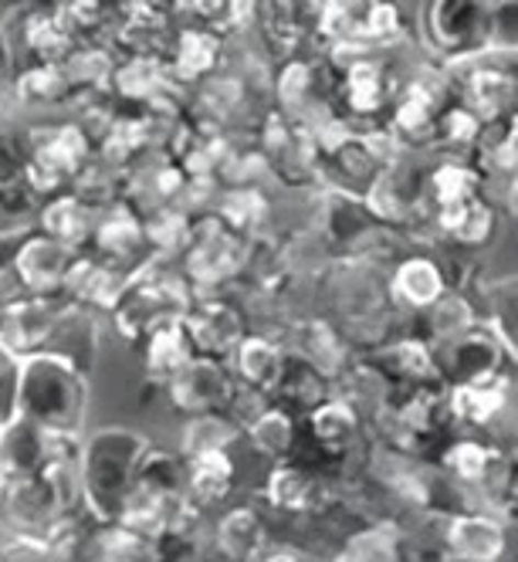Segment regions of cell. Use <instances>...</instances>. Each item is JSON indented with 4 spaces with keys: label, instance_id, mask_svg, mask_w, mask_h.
<instances>
[{
    "label": "cell",
    "instance_id": "obj_35",
    "mask_svg": "<svg viewBox=\"0 0 518 562\" xmlns=\"http://www.w3.org/2000/svg\"><path fill=\"white\" fill-rule=\"evenodd\" d=\"M133 492L156 498L164 505H190L187 502V464H183V458L149 445L146 454L139 458Z\"/></svg>",
    "mask_w": 518,
    "mask_h": 562
},
{
    "label": "cell",
    "instance_id": "obj_29",
    "mask_svg": "<svg viewBox=\"0 0 518 562\" xmlns=\"http://www.w3.org/2000/svg\"><path fill=\"white\" fill-rule=\"evenodd\" d=\"M505 458L508 454L498 451L492 440L461 437L444 448L441 461H437V471H441L444 477H451L461 492H482V485L498 471V464Z\"/></svg>",
    "mask_w": 518,
    "mask_h": 562
},
{
    "label": "cell",
    "instance_id": "obj_11",
    "mask_svg": "<svg viewBox=\"0 0 518 562\" xmlns=\"http://www.w3.org/2000/svg\"><path fill=\"white\" fill-rule=\"evenodd\" d=\"M261 164L292 187L318 183V143L282 112H268L261 119Z\"/></svg>",
    "mask_w": 518,
    "mask_h": 562
},
{
    "label": "cell",
    "instance_id": "obj_33",
    "mask_svg": "<svg viewBox=\"0 0 518 562\" xmlns=\"http://www.w3.org/2000/svg\"><path fill=\"white\" fill-rule=\"evenodd\" d=\"M511 404V383L508 376H495L471 386L448 390V411L454 424L464 427H492Z\"/></svg>",
    "mask_w": 518,
    "mask_h": 562
},
{
    "label": "cell",
    "instance_id": "obj_10",
    "mask_svg": "<svg viewBox=\"0 0 518 562\" xmlns=\"http://www.w3.org/2000/svg\"><path fill=\"white\" fill-rule=\"evenodd\" d=\"M451 102L444 75H417L407 86L396 89L393 102H390V136L401 143L404 149H420L430 146L433 139V126L441 109Z\"/></svg>",
    "mask_w": 518,
    "mask_h": 562
},
{
    "label": "cell",
    "instance_id": "obj_41",
    "mask_svg": "<svg viewBox=\"0 0 518 562\" xmlns=\"http://www.w3.org/2000/svg\"><path fill=\"white\" fill-rule=\"evenodd\" d=\"M248 440L255 445L258 454L271 458L274 464L292 461L299 454V417L282 411V407H268L245 427Z\"/></svg>",
    "mask_w": 518,
    "mask_h": 562
},
{
    "label": "cell",
    "instance_id": "obj_4",
    "mask_svg": "<svg viewBox=\"0 0 518 562\" xmlns=\"http://www.w3.org/2000/svg\"><path fill=\"white\" fill-rule=\"evenodd\" d=\"M444 86L451 102L482 119V126L502 123L515 115V55L485 52L454 61L444 71Z\"/></svg>",
    "mask_w": 518,
    "mask_h": 562
},
{
    "label": "cell",
    "instance_id": "obj_44",
    "mask_svg": "<svg viewBox=\"0 0 518 562\" xmlns=\"http://www.w3.org/2000/svg\"><path fill=\"white\" fill-rule=\"evenodd\" d=\"M214 214H217L227 227H234L237 234L251 240V237L264 227L271 207H268V200H264L261 190H255V187H230V190L224 193V200L217 204Z\"/></svg>",
    "mask_w": 518,
    "mask_h": 562
},
{
    "label": "cell",
    "instance_id": "obj_39",
    "mask_svg": "<svg viewBox=\"0 0 518 562\" xmlns=\"http://www.w3.org/2000/svg\"><path fill=\"white\" fill-rule=\"evenodd\" d=\"M430 221L448 240H454V245L477 248V245H485V240L492 237V231H495V207L488 204L485 196H474V200H464V204L433 211Z\"/></svg>",
    "mask_w": 518,
    "mask_h": 562
},
{
    "label": "cell",
    "instance_id": "obj_26",
    "mask_svg": "<svg viewBox=\"0 0 518 562\" xmlns=\"http://www.w3.org/2000/svg\"><path fill=\"white\" fill-rule=\"evenodd\" d=\"M292 356L305 359L312 370L323 373L329 383L342 376V370L352 363L349 339L339 326L326 323V318H305L292 329Z\"/></svg>",
    "mask_w": 518,
    "mask_h": 562
},
{
    "label": "cell",
    "instance_id": "obj_43",
    "mask_svg": "<svg viewBox=\"0 0 518 562\" xmlns=\"http://www.w3.org/2000/svg\"><path fill=\"white\" fill-rule=\"evenodd\" d=\"M68 193L78 196L89 211L102 214L112 204L123 200V173H115L112 167H105L102 159H92L82 170L75 173V180L68 183Z\"/></svg>",
    "mask_w": 518,
    "mask_h": 562
},
{
    "label": "cell",
    "instance_id": "obj_15",
    "mask_svg": "<svg viewBox=\"0 0 518 562\" xmlns=\"http://www.w3.org/2000/svg\"><path fill=\"white\" fill-rule=\"evenodd\" d=\"M68 299L65 295H27L21 302L4 305V318H0V349L11 359L31 356L37 349H45L48 336L61 323Z\"/></svg>",
    "mask_w": 518,
    "mask_h": 562
},
{
    "label": "cell",
    "instance_id": "obj_50",
    "mask_svg": "<svg viewBox=\"0 0 518 562\" xmlns=\"http://www.w3.org/2000/svg\"><path fill=\"white\" fill-rule=\"evenodd\" d=\"M11 92H14V48L8 31H0V109H4Z\"/></svg>",
    "mask_w": 518,
    "mask_h": 562
},
{
    "label": "cell",
    "instance_id": "obj_1",
    "mask_svg": "<svg viewBox=\"0 0 518 562\" xmlns=\"http://www.w3.org/2000/svg\"><path fill=\"white\" fill-rule=\"evenodd\" d=\"M89 383L78 359L37 349L14 359V414L58 440H82Z\"/></svg>",
    "mask_w": 518,
    "mask_h": 562
},
{
    "label": "cell",
    "instance_id": "obj_27",
    "mask_svg": "<svg viewBox=\"0 0 518 562\" xmlns=\"http://www.w3.org/2000/svg\"><path fill=\"white\" fill-rule=\"evenodd\" d=\"M173 89H180V86L173 82L167 58H115V71H112L109 92L119 102H130L136 109H146V105L159 102Z\"/></svg>",
    "mask_w": 518,
    "mask_h": 562
},
{
    "label": "cell",
    "instance_id": "obj_8",
    "mask_svg": "<svg viewBox=\"0 0 518 562\" xmlns=\"http://www.w3.org/2000/svg\"><path fill=\"white\" fill-rule=\"evenodd\" d=\"M492 11L495 4H474V0L427 4L420 14L427 48L448 65L492 52Z\"/></svg>",
    "mask_w": 518,
    "mask_h": 562
},
{
    "label": "cell",
    "instance_id": "obj_49",
    "mask_svg": "<svg viewBox=\"0 0 518 562\" xmlns=\"http://www.w3.org/2000/svg\"><path fill=\"white\" fill-rule=\"evenodd\" d=\"M24 167H27L24 133H18L11 119L0 115V187L24 180Z\"/></svg>",
    "mask_w": 518,
    "mask_h": 562
},
{
    "label": "cell",
    "instance_id": "obj_38",
    "mask_svg": "<svg viewBox=\"0 0 518 562\" xmlns=\"http://www.w3.org/2000/svg\"><path fill=\"white\" fill-rule=\"evenodd\" d=\"M230 367H234L237 380H241V386L271 393V386L278 383V373L285 367V346L278 339L248 333L230 352Z\"/></svg>",
    "mask_w": 518,
    "mask_h": 562
},
{
    "label": "cell",
    "instance_id": "obj_32",
    "mask_svg": "<svg viewBox=\"0 0 518 562\" xmlns=\"http://www.w3.org/2000/svg\"><path fill=\"white\" fill-rule=\"evenodd\" d=\"M329 396H333V383L318 370H312L305 359L285 352V367H282V373H278V383L268 393L271 404L299 417V414L315 411Z\"/></svg>",
    "mask_w": 518,
    "mask_h": 562
},
{
    "label": "cell",
    "instance_id": "obj_37",
    "mask_svg": "<svg viewBox=\"0 0 518 562\" xmlns=\"http://www.w3.org/2000/svg\"><path fill=\"white\" fill-rule=\"evenodd\" d=\"M187 464V502L201 512L211 505H221L237 481V464L230 458V451H207L196 454Z\"/></svg>",
    "mask_w": 518,
    "mask_h": 562
},
{
    "label": "cell",
    "instance_id": "obj_7",
    "mask_svg": "<svg viewBox=\"0 0 518 562\" xmlns=\"http://www.w3.org/2000/svg\"><path fill=\"white\" fill-rule=\"evenodd\" d=\"M71 471L75 464H61L45 474L0 481V518H4L18 536L45 539L68 508L65 481Z\"/></svg>",
    "mask_w": 518,
    "mask_h": 562
},
{
    "label": "cell",
    "instance_id": "obj_20",
    "mask_svg": "<svg viewBox=\"0 0 518 562\" xmlns=\"http://www.w3.org/2000/svg\"><path fill=\"white\" fill-rule=\"evenodd\" d=\"M227 52V37L211 27L187 24L173 31V42L167 48V65L177 86H204L207 78L221 71V58Z\"/></svg>",
    "mask_w": 518,
    "mask_h": 562
},
{
    "label": "cell",
    "instance_id": "obj_24",
    "mask_svg": "<svg viewBox=\"0 0 518 562\" xmlns=\"http://www.w3.org/2000/svg\"><path fill=\"white\" fill-rule=\"evenodd\" d=\"M448 274L441 261L430 255H407L393 265L386 278V295L396 308L404 312H427L437 299L448 295Z\"/></svg>",
    "mask_w": 518,
    "mask_h": 562
},
{
    "label": "cell",
    "instance_id": "obj_46",
    "mask_svg": "<svg viewBox=\"0 0 518 562\" xmlns=\"http://www.w3.org/2000/svg\"><path fill=\"white\" fill-rule=\"evenodd\" d=\"M482 119L471 115L464 105L458 102H448L441 109V115H437V126H433V139L430 146H441L448 149V156H461L468 149H474L477 136H482Z\"/></svg>",
    "mask_w": 518,
    "mask_h": 562
},
{
    "label": "cell",
    "instance_id": "obj_3",
    "mask_svg": "<svg viewBox=\"0 0 518 562\" xmlns=\"http://www.w3.org/2000/svg\"><path fill=\"white\" fill-rule=\"evenodd\" d=\"M251 240L227 227L217 214L193 217L187 240H183V281L193 285V295H211L214 289L227 285L248 265Z\"/></svg>",
    "mask_w": 518,
    "mask_h": 562
},
{
    "label": "cell",
    "instance_id": "obj_30",
    "mask_svg": "<svg viewBox=\"0 0 518 562\" xmlns=\"http://www.w3.org/2000/svg\"><path fill=\"white\" fill-rule=\"evenodd\" d=\"M21 37L31 55V65H61L75 48V34L58 8H31L21 18Z\"/></svg>",
    "mask_w": 518,
    "mask_h": 562
},
{
    "label": "cell",
    "instance_id": "obj_17",
    "mask_svg": "<svg viewBox=\"0 0 518 562\" xmlns=\"http://www.w3.org/2000/svg\"><path fill=\"white\" fill-rule=\"evenodd\" d=\"M234 380L227 373V367L221 359H207V356H196L190 367H183L170 383V400L173 407L187 417H201V414H217L227 411L230 404V393H234Z\"/></svg>",
    "mask_w": 518,
    "mask_h": 562
},
{
    "label": "cell",
    "instance_id": "obj_19",
    "mask_svg": "<svg viewBox=\"0 0 518 562\" xmlns=\"http://www.w3.org/2000/svg\"><path fill=\"white\" fill-rule=\"evenodd\" d=\"M329 82L339 99V109L352 119H376L380 112L390 109V102L396 95V82H393L390 68L383 61H376L373 55L346 68L339 78H329Z\"/></svg>",
    "mask_w": 518,
    "mask_h": 562
},
{
    "label": "cell",
    "instance_id": "obj_16",
    "mask_svg": "<svg viewBox=\"0 0 518 562\" xmlns=\"http://www.w3.org/2000/svg\"><path fill=\"white\" fill-rule=\"evenodd\" d=\"M508 549V521L492 512L464 508L444 526V555L451 562H498Z\"/></svg>",
    "mask_w": 518,
    "mask_h": 562
},
{
    "label": "cell",
    "instance_id": "obj_47",
    "mask_svg": "<svg viewBox=\"0 0 518 562\" xmlns=\"http://www.w3.org/2000/svg\"><path fill=\"white\" fill-rule=\"evenodd\" d=\"M14 92L24 105H61L68 102V89L58 65H27L14 75Z\"/></svg>",
    "mask_w": 518,
    "mask_h": 562
},
{
    "label": "cell",
    "instance_id": "obj_42",
    "mask_svg": "<svg viewBox=\"0 0 518 562\" xmlns=\"http://www.w3.org/2000/svg\"><path fill=\"white\" fill-rule=\"evenodd\" d=\"M237 437H241V427H237L224 411L190 417L187 427H183V448H180V458L190 461V458L207 454V451H230V445H234Z\"/></svg>",
    "mask_w": 518,
    "mask_h": 562
},
{
    "label": "cell",
    "instance_id": "obj_25",
    "mask_svg": "<svg viewBox=\"0 0 518 562\" xmlns=\"http://www.w3.org/2000/svg\"><path fill=\"white\" fill-rule=\"evenodd\" d=\"M373 370L386 380L390 390H410V386H433L444 383L437 370V356L424 339H396L373 352Z\"/></svg>",
    "mask_w": 518,
    "mask_h": 562
},
{
    "label": "cell",
    "instance_id": "obj_9",
    "mask_svg": "<svg viewBox=\"0 0 518 562\" xmlns=\"http://www.w3.org/2000/svg\"><path fill=\"white\" fill-rule=\"evenodd\" d=\"M427 170H430V164L414 156V149H404L393 164H386L383 173L376 177L373 190L363 196V204L373 214V221L383 227H407V224L424 221L430 214Z\"/></svg>",
    "mask_w": 518,
    "mask_h": 562
},
{
    "label": "cell",
    "instance_id": "obj_18",
    "mask_svg": "<svg viewBox=\"0 0 518 562\" xmlns=\"http://www.w3.org/2000/svg\"><path fill=\"white\" fill-rule=\"evenodd\" d=\"M75 258L78 255L58 245V240L45 234H31L14 255V274L27 295H65Z\"/></svg>",
    "mask_w": 518,
    "mask_h": 562
},
{
    "label": "cell",
    "instance_id": "obj_51",
    "mask_svg": "<svg viewBox=\"0 0 518 562\" xmlns=\"http://www.w3.org/2000/svg\"><path fill=\"white\" fill-rule=\"evenodd\" d=\"M11 363H14V359H11V356H8L4 349H0V376H4V373L11 370Z\"/></svg>",
    "mask_w": 518,
    "mask_h": 562
},
{
    "label": "cell",
    "instance_id": "obj_48",
    "mask_svg": "<svg viewBox=\"0 0 518 562\" xmlns=\"http://www.w3.org/2000/svg\"><path fill=\"white\" fill-rule=\"evenodd\" d=\"M482 326L495 333V339L515 359V278L488 285V312H482Z\"/></svg>",
    "mask_w": 518,
    "mask_h": 562
},
{
    "label": "cell",
    "instance_id": "obj_36",
    "mask_svg": "<svg viewBox=\"0 0 518 562\" xmlns=\"http://www.w3.org/2000/svg\"><path fill=\"white\" fill-rule=\"evenodd\" d=\"M95 217L99 214L89 211L82 200L71 196L68 190H61L42 207V214H37V224H42V231H37V234L58 240V245H65L68 251L78 255V248H86L89 240H92Z\"/></svg>",
    "mask_w": 518,
    "mask_h": 562
},
{
    "label": "cell",
    "instance_id": "obj_14",
    "mask_svg": "<svg viewBox=\"0 0 518 562\" xmlns=\"http://www.w3.org/2000/svg\"><path fill=\"white\" fill-rule=\"evenodd\" d=\"M433 356H437V370H441V380L448 390L505 376V346L485 326L471 329L468 336L454 339L444 349H433Z\"/></svg>",
    "mask_w": 518,
    "mask_h": 562
},
{
    "label": "cell",
    "instance_id": "obj_23",
    "mask_svg": "<svg viewBox=\"0 0 518 562\" xmlns=\"http://www.w3.org/2000/svg\"><path fill=\"white\" fill-rule=\"evenodd\" d=\"M264 498L274 512L312 515V512H323L329 498V485L318 468H308L302 461H282L271 468L264 481Z\"/></svg>",
    "mask_w": 518,
    "mask_h": 562
},
{
    "label": "cell",
    "instance_id": "obj_6",
    "mask_svg": "<svg viewBox=\"0 0 518 562\" xmlns=\"http://www.w3.org/2000/svg\"><path fill=\"white\" fill-rule=\"evenodd\" d=\"M153 261H143L133 274V281L126 285L123 299L115 302L112 308V318L119 333L126 339H139L146 336L156 323H164V318H173V315H187L190 302H193V292L183 278L177 274H159Z\"/></svg>",
    "mask_w": 518,
    "mask_h": 562
},
{
    "label": "cell",
    "instance_id": "obj_53",
    "mask_svg": "<svg viewBox=\"0 0 518 562\" xmlns=\"http://www.w3.org/2000/svg\"><path fill=\"white\" fill-rule=\"evenodd\" d=\"M441 562H451V559H441Z\"/></svg>",
    "mask_w": 518,
    "mask_h": 562
},
{
    "label": "cell",
    "instance_id": "obj_40",
    "mask_svg": "<svg viewBox=\"0 0 518 562\" xmlns=\"http://www.w3.org/2000/svg\"><path fill=\"white\" fill-rule=\"evenodd\" d=\"M427 329H430V336L424 339L430 349H444V346H451L454 339H461V336H468L471 329H477L482 326V312L474 308V302L468 299V295H461V292H448V295H441L437 299L427 312Z\"/></svg>",
    "mask_w": 518,
    "mask_h": 562
},
{
    "label": "cell",
    "instance_id": "obj_34",
    "mask_svg": "<svg viewBox=\"0 0 518 562\" xmlns=\"http://www.w3.org/2000/svg\"><path fill=\"white\" fill-rule=\"evenodd\" d=\"M485 177L474 170L471 159L464 156H444L430 164L427 170V207L433 211H444L454 204H464V200L474 196H485Z\"/></svg>",
    "mask_w": 518,
    "mask_h": 562
},
{
    "label": "cell",
    "instance_id": "obj_13",
    "mask_svg": "<svg viewBox=\"0 0 518 562\" xmlns=\"http://www.w3.org/2000/svg\"><path fill=\"white\" fill-rule=\"evenodd\" d=\"M173 42V11L159 4H126L115 8L112 45L119 58H167Z\"/></svg>",
    "mask_w": 518,
    "mask_h": 562
},
{
    "label": "cell",
    "instance_id": "obj_12",
    "mask_svg": "<svg viewBox=\"0 0 518 562\" xmlns=\"http://www.w3.org/2000/svg\"><path fill=\"white\" fill-rule=\"evenodd\" d=\"M183 326H187V336H190L196 356L221 359V363L230 359L237 342L248 336L245 312L221 295H193V302L183 315Z\"/></svg>",
    "mask_w": 518,
    "mask_h": 562
},
{
    "label": "cell",
    "instance_id": "obj_2",
    "mask_svg": "<svg viewBox=\"0 0 518 562\" xmlns=\"http://www.w3.org/2000/svg\"><path fill=\"white\" fill-rule=\"evenodd\" d=\"M146 448H149V440L130 427L95 430L92 437H86L82 445H78L75 485L82 492L86 512L99 526H112V521H119V515H123Z\"/></svg>",
    "mask_w": 518,
    "mask_h": 562
},
{
    "label": "cell",
    "instance_id": "obj_5",
    "mask_svg": "<svg viewBox=\"0 0 518 562\" xmlns=\"http://www.w3.org/2000/svg\"><path fill=\"white\" fill-rule=\"evenodd\" d=\"M27 167L24 180L34 193H61L75 173L95 159V143L82 123L34 126L24 133Z\"/></svg>",
    "mask_w": 518,
    "mask_h": 562
},
{
    "label": "cell",
    "instance_id": "obj_31",
    "mask_svg": "<svg viewBox=\"0 0 518 562\" xmlns=\"http://www.w3.org/2000/svg\"><path fill=\"white\" fill-rule=\"evenodd\" d=\"M196 359V349L187 336L183 315L164 318L146 333V376L156 383H170L183 367Z\"/></svg>",
    "mask_w": 518,
    "mask_h": 562
},
{
    "label": "cell",
    "instance_id": "obj_52",
    "mask_svg": "<svg viewBox=\"0 0 518 562\" xmlns=\"http://www.w3.org/2000/svg\"><path fill=\"white\" fill-rule=\"evenodd\" d=\"M4 305H8V302H4V299H0V318H4Z\"/></svg>",
    "mask_w": 518,
    "mask_h": 562
},
{
    "label": "cell",
    "instance_id": "obj_21",
    "mask_svg": "<svg viewBox=\"0 0 518 562\" xmlns=\"http://www.w3.org/2000/svg\"><path fill=\"white\" fill-rule=\"evenodd\" d=\"M92 258L109 265V268H119V271H136V258L139 251L146 248V234H143V217L126 204V200H119L109 211H102L95 217V231H92Z\"/></svg>",
    "mask_w": 518,
    "mask_h": 562
},
{
    "label": "cell",
    "instance_id": "obj_22",
    "mask_svg": "<svg viewBox=\"0 0 518 562\" xmlns=\"http://www.w3.org/2000/svg\"><path fill=\"white\" fill-rule=\"evenodd\" d=\"M305 430L315 454H323L329 461H342L363 437V414L356 411L349 400L333 393L323 400L315 411L305 414Z\"/></svg>",
    "mask_w": 518,
    "mask_h": 562
},
{
    "label": "cell",
    "instance_id": "obj_28",
    "mask_svg": "<svg viewBox=\"0 0 518 562\" xmlns=\"http://www.w3.org/2000/svg\"><path fill=\"white\" fill-rule=\"evenodd\" d=\"M214 549L224 562H258L268 552V526L255 505L227 508L214 526Z\"/></svg>",
    "mask_w": 518,
    "mask_h": 562
},
{
    "label": "cell",
    "instance_id": "obj_45",
    "mask_svg": "<svg viewBox=\"0 0 518 562\" xmlns=\"http://www.w3.org/2000/svg\"><path fill=\"white\" fill-rule=\"evenodd\" d=\"M336 562H404V539L393 521H380V526L356 532Z\"/></svg>",
    "mask_w": 518,
    "mask_h": 562
}]
</instances>
